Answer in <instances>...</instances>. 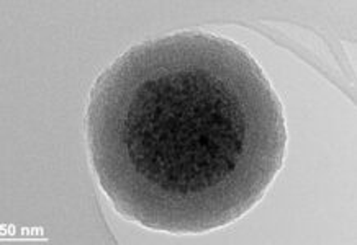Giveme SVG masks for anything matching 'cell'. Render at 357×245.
Wrapping results in <instances>:
<instances>
[{
	"label": "cell",
	"mask_w": 357,
	"mask_h": 245,
	"mask_svg": "<svg viewBox=\"0 0 357 245\" xmlns=\"http://www.w3.org/2000/svg\"><path fill=\"white\" fill-rule=\"evenodd\" d=\"M92 167L119 213L204 232L251 210L280 171L285 120L246 49L205 33L136 45L93 84Z\"/></svg>",
	"instance_id": "6da1fadb"
}]
</instances>
